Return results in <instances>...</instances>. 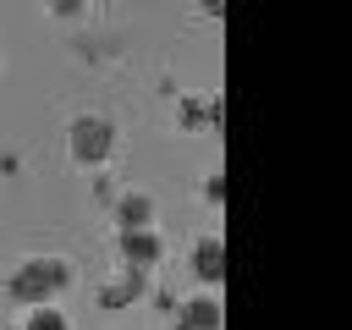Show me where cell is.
<instances>
[{"instance_id": "ba28073f", "label": "cell", "mask_w": 352, "mask_h": 330, "mask_svg": "<svg viewBox=\"0 0 352 330\" xmlns=\"http://www.w3.org/2000/svg\"><path fill=\"white\" fill-rule=\"evenodd\" d=\"M16 330H72V319L60 314V302H50V308H28V319Z\"/></svg>"}, {"instance_id": "7a4b0ae2", "label": "cell", "mask_w": 352, "mask_h": 330, "mask_svg": "<svg viewBox=\"0 0 352 330\" xmlns=\"http://www.w3.org/2000/svg\"><path fill=\"white\" fill-rule=\"evenodd\" d=\"M66 154H72V165H104L110 154H116V121H104V116H77L72 126H66Z\"/></svg>"}, {"instance_id": "8992f818", "label": "cell", "mask_w": 352, "mask_h": 330, "mask_svg": "<svg viewBox=\"0 0 352 330\" xmlns=\"http://www.w3.org/2000/svg\"><path fill=\"white\" fill-rule=\"evenodd\" d=\"M220 302L204 292V297H187L182 308H176V330H220Z\"/></svg>"}, {"instance_id": "52a82bcc", "label": "cell", "mask_w": 352, "mask_h": 330, "mask_svg": "<svg viewBox=\"0 0 352 330\" xmlns=\"http://www.w3.org/2000/svg\"><path fill=\"white\" fill-rule=\"evenodd\" d=\"M138 292H143V275H138V270H121V280H116V286H104V292H99V302H104V308H121V302H126V297H138Z\"/></svg>"}, {"instance_id": "30bf717a", "label": "cell", "mask_w": 352, "mask_h": 330, "mask_svg": "<svg viewBox=\"0 0 352 330\" xmlns=\"http://www.w3.org/2000/svg\"><path fill=\"white\" fill-rule=\"evenodd\" d=\"M6 330H16V324H6Z\"/></svg>"}, {"instance_id": "5b68a950", "label": "cell", "mask_w": 352, "mask_h": 330, "mask_svg": "<svg viewBox=\"0 0 352 330\" xmlns=\"http://www.w3.org/2000/svg\"><path fill=\"white\" fill-rule=\"evenodd\" d=\"M116 231H154V198L143 187L116 198Z\"/></svg>"}, {"instance_id": "3957f363", "label": "cell", "mask_w": 352, "mask_h": 330, "mask_svg": "<svg viewBox=\"0 0 352 330\" xmlns=\"http://www.w3.org/2000/svg\"><path fill=\"white\" fill-rule=\"evenodd\" d=\"M116 253H121V270L148 275V270L165 258V236H160V231H116Z\"/></svg>"}, {"instance_id": "6da1fadb", "label": "cell", "mask_w": 352, "mask_h": 330, "mask_svg": "<svg viewBox=\"0 0 352 330\" xmlns=\"http://www.w3.org/2000/svg\"><path fill=\"white\" fill-rule=\"evenodd\" d=\"M66 286H72V258H60V253L22 258V264L6 275V297L22 302V308H50V302H60Z\"/></svg>"}, {"instance_id": "277c9868", "label": "cell", "mask_w": 352, "mask_h": 330, "mask_svg": "<svg viewBox=\"0 0 352 330\" xmlns=\"http://www.w3.org/2000/svg\"><path fill=\"white\" fill-rule=\"evenodd\" d=\"M192 275H198L204 286H220V280H226V242H220L214 231H204V236L192 242Z\"/></svg>"}, {"instance_id": "9c48e42d", "label": "cell", "mask_w": 352, "mask_h": 330, "mask_svg": "<svg viewBox=\"0 0 352 330\" xmlns=\"http://www.w3.org/2000/svg\"><path fill=\"white\" fill-rule=\"evenodd\" d=\"M204 198H209V204H226V176H209V182H204Z\"/></svg>"}]
</instances>
